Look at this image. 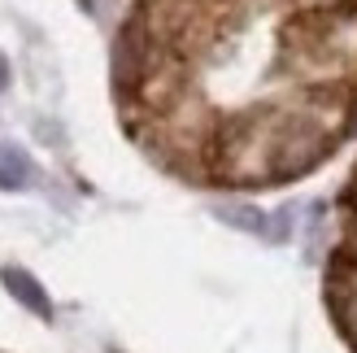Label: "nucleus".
Instances as JSON below:
<instances>
[{"instance_id":"5","label":"nucleus","mask_w":357,"mask_h":353,"mask_svg":"<svg viewBox=\"0 0 357 353\" xmlns=\"http://www.w3.org/2000/svg\"><path fill=\"white\" fill-rule=\"evenodd\" d=\"M5 87H9V61L0 57V92H5Z\"/></svg>"},{"instance_id":"3","label":"nucleus","mask_w":357,"mask_h":353,"mask_svg":"<svg viewBox=\"0 0 357 353\" xmlns=\"http://www.w3.org/2000/svg\"><path fill=\"white\" fill-rule=\"evenodd\" d=\"M218 218L222 223H231V227H240V232H253V236H266L271 232V218L261 214V209H253V205H218Z\"/></svg>"},{"instance_id":"1","label":"nucleus","mask_w":357,"mask_h":353,"mask_svg":"<svg viewBox=\"0 0 357 353\" xmlns=\"http://www.w3.org/2000/svg\"><path fill=\"white\" fill-rule=\"evenodd\" d=\"M0 284H5L13 292V301H22L31 314H40V319L52 314V301H48V292L40 288V279H35V275L17 271V266H5V271H0Z\"/></svg>"},{"instance_id":"2","label":"nucleus","mask_w":357,"mask_h":353,"mask_svg":"<svg viewBox=\"0 0 357 353\" xmlns=\"http://www.w3.org/2000/svg\"><path fill=\"white\" fill-rule=\"evenodd\" d=\"M26 183H31V157L22 149H13V144H0V188L17 192Z\"/></svg>"},{"instance_id":"4","label":"nucleus","mask_w":357,"mask_h":353,"mask_svg":"<svg viewBox=\"0 0 357 353\" xmlns=\"http://www.w3.org/2000/svg\"><path fill=\"white\" fill-rule=\"evenodd\" d=\"M335 314H340L344 336L357 340V288H344V292H340V306H335Z\"/></svg>"}]
</instances>
